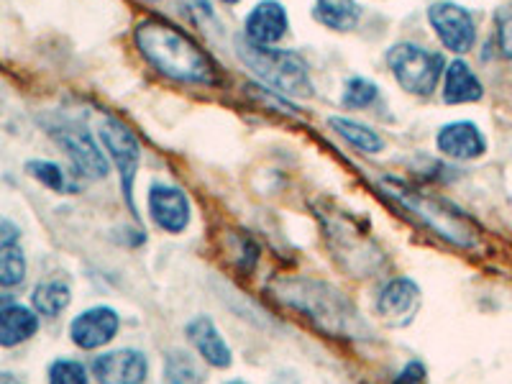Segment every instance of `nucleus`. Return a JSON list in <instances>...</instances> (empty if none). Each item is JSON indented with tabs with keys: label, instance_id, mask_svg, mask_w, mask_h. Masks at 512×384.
I'll use <instances>...</instances> for the list:
<instances>
[{
	"label": "nucleus",
	"instance_id": "obj_1",
	"mask_svg": "<svg viewBox=\"0 0 512 384\" xmlns=\"http://www.w3.org/2000/svg\"><path fill=\"white\" fill-rule=\"evenodd\" d=\"M136 44L146 62L154 64L162 75L187 85H213L216 64L203 49L175 26L162 21H144L136 29Z\"/></svg>",
	"mask_w": 512,
	"mask_h": 384
},
{
	"label": "nucleus",
	"instance_id": "obj_2",
	"mask_svg": "<svg viewBox=\"0 0 512 384\" xmlns=\"http://www.w3.org/2000/svg\"><path fill=\"white\" fill-rule=\"evenodd\" d=\"M274 292L282 303L300 310L318 328L331 336H356L364 333V323L359 320L354 305L341 292L315 280H282L274 285Z\"/></svg>",
	"mask_w": 512,
	"mask_h": 384
},
{
	"label": "nucleus",
	"instance_id": "obj_3",
	"mask_svg": "<svg viewBox=\"0 0 512 384\" xmlns=\"http://www.w3.org/2000/svg\"><path fill=\"white\" fill-rule=\"evenodd\" d=\"M384 192L392 195L402 208L410 210L423 226L431 228L448 244L459 246V249H474L479 244V228L474 226L472 218L448 200L425 195V192H418L395 180H384Z\"/></svg>",
	"mask_w": 512,
	"mask_h": 384
},
{
	"label": "nucleus",
	"instance_id": "obj_4",
	"mask_svg": "<svg viewBox=\"0 0 512 384\" xmlns=\"http://www.w3.org/2000/svg\"><path fill=\"white\" fill-rule=\"evenodd\" d=\"M236 52L241 62L254 72L262 82L277 93L295 95V98H308L313 95V82L308 75V64L300 54L285 52V49L259 47L246 36L236 39Z\"/></svg>",
	"mask_w": 512,
	"mask_h": 384
},
{
	"label": "nucleus",
	"instance_id": "obj_5",
	"mask_svg": "<svg viewBox=\"0 0 512 384\" xmlns=\"http://www.w3.org/2000/svg\"><path fill=\"white\" fill-rule=\"evenodd\" d=\"M387 64L400 88L413 95H431L446 67L441 54L428 52L418 44H395L387 52Z\"/></svg>",
	"mask_w": 512,
	"mask_h": 384
},
{
	"label": "nucleus",
	"instance_id": "obj_6",
	"mask_svg": "<svg viewBox=\"0 0 512 384\" xmlns=\"http://www.w3.org/2000/svg\"><path fill=\"white\" fill-rule=\"evenodd\" d=\"M100 141L108 149L111 159L118 167V177H121L123 198L131 205V213H136L134 208V180L136 169L141 162V144L136 139V134L126 123H121L118 118H105L103 126H100Z\"/></svg>",
	"mask_w": 512,
	"mask_h": 384
},
{
	"label": "nucleus",
	"instance_id": "obj_7",
	"mask_svg": "<svg viewBox=\"0 0 512 384\" xmlns=\"http://www.w3.org/2000/svg\"><path fill=\"white\" fill-rule=\"evenodd\" d=\"M428 21H431L433 31L438 34L441 44L456 54H464L474 47L477 39V29H474V18L466 8L456 6V3H433L428 8Z\"/></svg>",
	"mask_w": 512,
	"mask_h": 384
},
{
	"label": "nucleus",
	"instance_id": "obj_8",
	"mask_svg": "<svg viewBox=\"0 0 512 384\" xmlns=\"http://www.w3.org/2000/svg\"><path fill=\"white\" fill-rule=\"evenodd\" d=\"M52 134L64 152L70 154L72 164H75L80 175H85L88 180H100V177H105L108 162H105L103 152H100L98 144H95L93 136H90L85 128L75 126V123H64V126L54 128Z\"/></svg>",
	"mask_w": 512,
	"mask_h": 384
},
{
	"label": "nucleus",
	"instance_id": "obj_9",
	"mask_svg": "<svg viewBox=\"0 0 512 384\" xmlns=\"http://www.w3.org/2000/svg\"><path fill=\"white\" fill-rule=\"evenodd\" d=\"M420 305V287L410 277H395L377 297V315L390 326H408Z\"/></svg>",
	"mask_w": 512,
	"mask_h": 384
},
{
	"label": "nucleus",
	"instance_id": "obj_10",
	"mask_svg": "<svg viewBox=\"0 0 512 384\" xmlns=\"http://www.w3.org/2000/svg\"><path fill=\"white\" fill-rule=\"evenodd\" d=\"M121 328V318L113 308H105V305H98V308H90L85 313L77 315L70 326L72 344L80 346L85 351H93L105 346L108 341H113Z\"/></svg>",
	"mask_w": 512,
	"mask_h": 384
},
{
	"label": "nucleus",
	"instance_id": "obj_11",
	"mask_svg": "<svg viewBox=\"0 0 512 384\" xmlns=\"http://www.w3.org/2000/svg\"><path fill=\"white\" fill-rule=\"evenodd\" d=\"M149 361L136 349H118L93 361V377L100 384H144Z\"/></svg>",
	"mask_w": 512,
	"mask_h": 384
},
{
	"label": "nucleus",
	"instance_id": "obj_12",
	"mask_svg": "<svg viewBox=\"0 0 512 384\" xmlns=\"http://www.w3.org/2000/svg\"><path fill=\"white\" fill-rule=\"evenodd\" d=\"M152 221L162 228L164 233H182L190 226V200L180 187L154 185L146 195Z\"/></svg>",
	"mask_w": 512,
	"mask_h": 384
},
{
	"label": "nucleus",
	"instance_id": "obj_13",
	"mask_svg": "<svg viewBox=\"0 0 512 384\" xmlns=\"http://www.w3.org/2000/svg\"><path fill=\"white\" fill-rule=\"evenodd\" d=\"M185 331H187V338H190V344L195 346V351L208 361L210 367H216V369L231 367V361H233L231 349H228L226 338L221 336L218 326L208 318V315H195V318L185 326Z\"/></svg>",
	"mask_w": 512,
	"mask_h": 384
},
{
	"label": "nucleus",
	"instance_id": "obj_14",
	"mask_svg": "<svg viewBox=\"0 0 512 384\" xmlns=\"http://www.w3.org/2000/svg\"><path fill=\"white\" fill-rule=\"evenodd\" d=\"M287 34V13L277 0H262L246 16V39L259 47H274Z\"/></svg>",
	"mask_w": 512,
	"mask_h": 384
},
{
	"label": "nucleus",
	"instance_id": "obj_15",
	"mask_svg": "<svg viewBox=\"0 0 512 384\" xmlns=\"http://www.w3.org/2000/svg\"><path fill=\"white\" fill-rule=\"evenodd\" d=\"M436 144L446 157L451 159H477L482 157L487 144H484V136L474 123L459 121L448 123L438 131Z\"/></svg>",
	"mask_w": 512,
	"mask_h": 384
},
{
	"label": "nucleus",
	"instance_id": "obj_16",
	"mask_svg": "<svg viewBox=\"0 0 512 384\" xmlns=\"http://www.w3.org/2000/svg\"><path fill=\"white\" fill-rule=\"evenodd\" d=\"M39 331V315L24 305H6L0 308V346L24 344Z\"/></svg>",
	"mask_w": 512,
	"mask_h": 384
},
{
	"label": "nucleus",
	"instance_id": "obj_17",
	"mask_svg": "<svg viewBox=\"0 0 512 384\" xmlns=\"http://www.w3.org/2000/svg\"><path fill=\"white\" fill-rule=\"evenodd\" d=\"M482 98V82L472 72V67L461 59L446 67V85H443V100L451 105L474 103Z\"/></svg>",
	"mask_w": 512,
	"mask_h": 384
},
{
	"label": "nucleus",
	"instance_id": "obj_18",
	"mask_svg": "<svg viewBox=\"0 0 512 384\" xmlns=\"http://www.w3.org/2000/svg\"><path fill=\"white\" fill-rule=\"evenodd\" d=\"M313 16L318 24L336 31H351L361 18V8L354 0H315Z\"/></svg>",
	"mask_w": 512,
	"mask_h": 384
},
{
	"label": "nucleus",
	"instance_id": "obj_19",
	"mask_svg": "<svg viewBox=\"0 0 512 384\" xmlns=\"http://www.w3.org/2000/svg\"><path fill=\"white\" fill-rule=\"evenodd\" d=\"M72 300V292L70 287L64 285V282H41L39 287L34 290L31 295V303H34V310L39 315H47V318H57L67 310Z\"/></svg>",
	"mask_w": 512,
	"mask_h": 384
},
{
	"label": "nucleus",
	"instance_id": "obj_20",
	"mask_svg": "<svg viewBox=\"0 0 512 384\" xmlns=\"http://www.w3.org/2000/svg\"><path fill=\"white\" fill-rule=\"evenodd\" d=\"M331 126L336 128L338 134L344 136L351 146H356L359 152L364 154H379L384 149V139L372 131V128L361 126V123L349 121V118H341V116H333L331 118Z\"/></svg>",
	"mask_w": 512,
	"mask_h": 384
},
{
	"label": "nucleus",
	"instance_id": "obj_21",
	"mask_svg": "<svg viewBox=\"0 0 512 384\" xmlns=\"http://www.w3.org/2000/svg\"><path fill=\"white\" fill-rule=\"evenodd\" d=\"M162 384H203V372L185 351H169L164 359Z\"/></svg>",
	"mask_w": 512,
	"mask_h": 384
},
{
	"label": "nucleus",
	"instance_id": "obj_22",
	"mask_svg": "<svg viewBox=\"0 0 512 384\" xmlns=\"http://www.w3.org/2000/svg\"><path fill=\"white\" fill-rule=\"evenodd\" d=\"M26 277V256L18 246L0 251V290L18 287Z\"/></svg>",
	"mask_w": 512,
	"mask_h": 384
},
{
	"label": "nucleus",
	"instance_id": "obj_23",
	"mask_svg": "<svg viewBox=\"0 0 512 384\" xmlns=\"http://www.w3.org/2000/svg\"><path fill=\"white\" fill-rule=\"evenodd\" d=\"M26 172H29L36 182H41V185L49 187V190L54 192H64L70 187L62 167L54 162H47V159H31V162H26Z\"/></svg>",
	"mask_w": 512,
	"mask_h": 384
},
{
	"label": "nucleus",
	"instance_id": "obj_24",
	"mask_svg": "<svg viewBox=\"0 0 512 384\" xmlns=\"http://www.w3.org/2000/svg\"><path fill=\"white\" fill-rule=\"evenodd\" d=\"M49 384H88V369L80 361L57 359L49 367Z\"/></svg>",
	"mask_w": 512,
	"mask_h": 384
},
{
	"label": "nucleus",
	"instance_id": "obj_25",
	"mask_svg": "<svg viewBox=\"0 0 512 384\" xmlns=\"http://www.w3.org/2000/svg\"><path fill=\"white\" fill-rule=\"evenodd\" d=\"M379 90L374 82L364 80V77H354V80H349V85H346V93H344V105L346 108H367V105H372L374 100H377Z\"/></svg>",
	"mask_w": 512,
	"mask_h": 384
},
{
	"label": "nucleus",
	"instance_id": "obj_26",
	"mask_svg": "<svg viewBox=\"0 0 512 384\" xmlns=\"http://www.w3.org/2000/svg\"><path fill=\"white\" fill-rule=\"evenodd\" d=\"M423 382H425V367L420 364V361H410L408 367L397 374L392 384H423Z\"/></svg>",
	"mask_w": 512,
	"mask_h": 384
},
{
	"label": "nucleus",
	"instance_id": "obj_27",
	"mask_svg": "<svg viewBox=\"0 0 512 384\" xmlns=\"http://www.w3.org/2000/svg\"><path fill=\"white\" fill-rule=\"evenodd\" d=\"M18 236H21V231H18L16 223L0 216V251L8 249V246H16Z\"/></svg>",
	"mask_w": 512,
	"mask_h": 384
},
{
	"label": "nucleus",
	"instance_id": "obj_28",
	"mask_svg": "<svg viewBox=\"0 0 512 384\" xmlns=\"http://www.w3.org/2000/svg\"><path fill=\"white\" fill-rule=\"evenodd\" d=\"M500 52L507 59H512V16L502 18L500 21Z\"/></svg>",
	"mask_w": 512,
	"mask_h": 384
},
{
	"label": "nucleus",
	"instance_id": "obj_29",
	"mask_svg": "<svg viewBox=\"0 0 512 384\" xmlns=\"http://www.w3.org/2000/svg\"><path fill=\"white\" fill-rule=\"evenodd\" d=\"M0 384H21L13 374H0Z\"/></svg>",
	"mask_w": 512,
	"mask_h": 384
},
{
	"label": "nucleus",
	"instance_id": "obj_30",
	"mask_svg": "<svg viewBox=\"0 0 512 384\" xmlns=\"http://www.w3.org/2000/svg\"><path fill=\"white\" fill-rule=\"evenodd\" d=\"M274 384H297V379H292V377H280Z\"/></svg>",
	"mask_w": 512,
	"mask_h": 384
},
{
	"label": "nucleus",
	"instance_id": "obj_31",
	"mask_svg": "<svg viewBox=\"0 0 512 384\" xmlns=\"http://www.w3.org/2000/svg\"><path fill=\"white\" fill-rule=\"evenodd\" d=\"M223 3H231V6H233V3H239V0H223Z\"/></svg>",
	"mask_w": 512,
	"mask_h": 384
},
{
	"label": "nucleus",
	"instance_id": "obj_32",
	"mask_svg": "<svg viewBox=\"0 0 512 384\" xmlns=\"http://www.w3.org/2000/svg\"><path fill=\"white\" fill-rule=\"evenodd\" d=\"M228 384H246V382H239V379H236V382H228Z\"/></svg>",
	"mask_w": 512,
	"mask_h": 384
}]
</instances>
